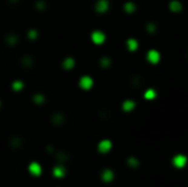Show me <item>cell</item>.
Masks as SVG:
<instances>
[{
  "label": "cell",
  "instance_id": "3957f363",
  "mask_svg": "<svg viewBox=\"0 0 188 187\" xmlns=\"http://www.w3.org/2000/svg\"><path fill=\"white\" fill-rule=\"evenodd\" d=\"M170 7L173 8V10H179L180 9V4H178V3H172V5H170Z\"/></svg>",
  "mask_w": 188,
  "mask_h": 187
},
{
  "label": "cell",
  "instance_id": "7a4b0ae2",
  "mask_svg": "<svg viewBox=\"0 0 188 187\" xmlns=\"http://www.w3.org/2000/svg\"><path fill=\"white\" fill-rule=\"evenodd\" d=\"M159 59H160V55H159L156 51H153V50H152V51L149 53V60H151L152 63H156Z\"/></svg>",
  "mask_w": 188,
  "mask_h": 187
},
{
  "label": "cell",
  "instance_id": "6da1fadb",
  "mask_svg": "<svg viewBox=\"0 0 188 187\" xmlns=\"http://www.w3.org/2000/svg\"><path fill=\"white\" fill-rule=\"evenodd\" d=\"M174 164L176 167H183L186 164V156H182V155H178V156H175V159H174Z\"/></svg>",
  "mask_w": 188,
  "mask_h": 187
}]
</instances>
